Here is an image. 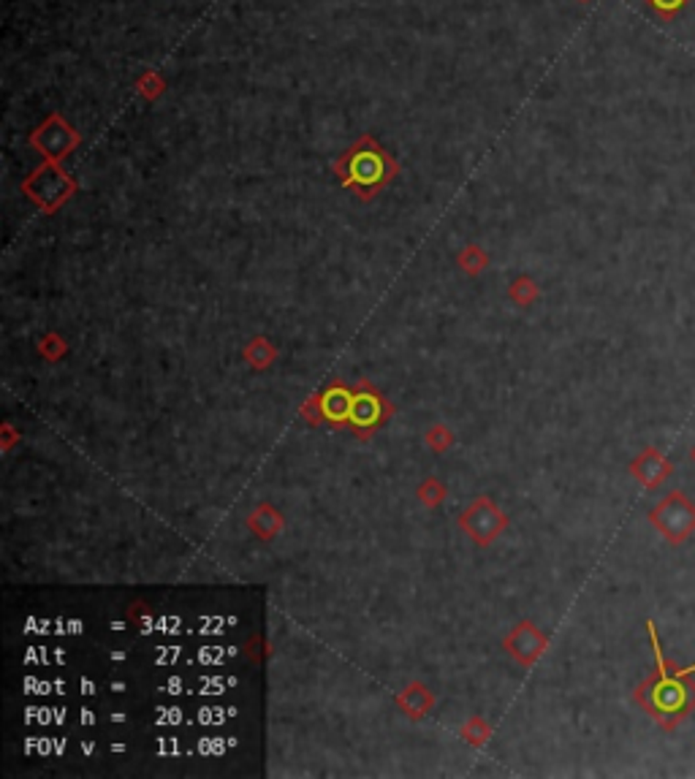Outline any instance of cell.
<instances>
[{
	"mask_svg": "<svg viewBox=\"0 0 695 779\" xmlns=\"http://www.w3.org/2000/svg\"><path fill=\"white\" fill-rule=\"evenodd\" d=\"M658 663H660V671L652 674L638 688V703L666 731H674L695 709V682L690 679V671L671 668L660 655H658Z\"/></svg>",
	"mask_w": 695,
	"mask_h": 779,
	"instance_id": "cell-1",
	"label": "cell"
},
{
	"mask_svg": "<svg viewBox=\"0 0 695 779\" xmlns=\"http://www.w3.org/2000/svg\"><path fill=\"white\" fill-rule=\"evenodd\" d=\"M391 161L389 155L369 139L364 136L343 161V176H346V185L361 190V193H372L375 187H380L389 176H391Z\"/></svg>",
	"mask_w": 695,
	"mask_h": 779,
	"instance_id": "cell-2",
	"label": "cell"
},
{
	"mask_svg": "<svg viewBox=\"0 0 695 779\" xmlns=\"http://www.w3.org/2000/svg\"><path fill=\"white\" fill-rule=\"evenodd\" d=\"M649 521L655 524V529L674 546L685 543L695 532V506L693 500L685 492H671L666 495L655 511L649 514Z\"/></svg>",
	"mask_w": 695,
	"mask_h": 779,
	"instance_id": "cell-3",
	"label": "cell"
},
{
	"mask_svg": "<svg viewBox=\"0 0 695 779\" xmlns=\"http://www.w3.org/2000/svg\"><path fill=\"white\" fill-rule=\"evenodd\" d=\"M630 470H633V475H636V481H638L641 486L655 489V486H660V484L674 473V464L668 462V456H666L663 451H658V448H644V451L633 459Z\"/></svg>",
	"mask_w": 695,
	"mask_h": 779,
	"instance_id": "cell-4",
	"label": "cell"
},
{
	"mask_svg": "<svg viewBox=\"0 0 695 779\" xmlns=\"http://www.w3.org/2000/svg\"><path fill=\"white\" fill-rule=\"evenodd\" d=\"M380 413H383V408H380L378 397L364 391V394H356V397L350 400L348 422H350L356 430H369V427H375V424H378Z\"/></svg>",
	"mask_w": 695,
	"mask_h": 779,
	"instance_id": "cell-5",
	"label": "cell"
},
{
	"mask_svg": "<svg viewBox=\"0 0 695 779\" xmlns=\"http://www.w3.org/2000/svg\"><path fill=\"white\" fill-rule=\"evenodd\" d=\"M350 400H353V397H350L348 391H343V389L326 391V397H324V413H326V419H332V422H343V419H348Z\"/></svg>",
	"mask_w": 695,
	"mask_h": 779,
	"instance_id": "cell-6",
	"label": "cell"
},
{
	"mask_svg": "<svg viewBox=\"0 0 695 779\" xmlns=\"http://www.w3.org/2000/svg\"><path fill=\"white\" fill-rule=\"evenodd\" d=\"M690 0H649V5L660 14V16H666V19H671L682 5H688Z\"/></svg>",
	"mask_w": 695,
	"mask_h": 779,
	"instance_id": "cell-7",
	"label": "cell"
},
{
	"mask_svg": "<svg viewBox=\"0 0 695 779\" xmlns=\"http://www.w3.org/2000/svg\"><path fill=\"white\" fill-rule=\"evenodd\" d=\"M690 456H693V462H695V445H693V451H690Z\"/></svg>",
	"mask_w": 695,
	"mask_h": 779,
	"instance_id": "cell-8",
	"label": "cell"
},
{
	"mask_svg": "<svg viewBox=\"0 0 695 779\" xmlns=\"http://www.w3.org/2000/svg\"><path fill=\"white\" fill-rule=\"evenodd\" d=\"M584 3H587V0H584Z\"/></svg>",
	"mask_w": 695,
	"mask_h": 779,
	"instance_id": "cell-9",
	"label": "cell"
}]
</instances>
